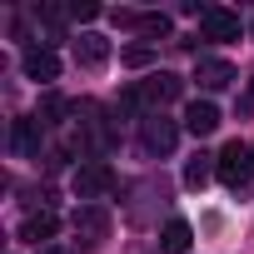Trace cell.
<instances>
[{
    "mask_svg": "<svg viewBox=\"0 0 254 254\" xmlns=\"http://www.w3.org/2000/svg\"><path fill=\"white\" fill-rule=\"evenodd\" d=\"M214 175H219L229 190H244V185H249V175H254V150H249V145H239V140H229V145L214 155Z\"/></svg>",
    "mask_w": 254,
    "mask_h": 254,
    "instance_id": "cell-1",
    "label": "cell"
},
{
    "mask_svg": "<svg viewBox=\"0 0 254 254\" xmlns=\"http://www.w3.org/2000/svg\"><path fill=\"white\" fill-rule=\"evenodd\" d=\"M180 95H185V80L170 75V70H160V75H150V80L140 85V105H145L150 115H165V105H175Z\"/></svg>",
    "mask_w": 254,
    "mask_h": 254,
    "instance_id": "cell-2",
    "label": "cell"
},
{
    "mask_svg": "<svg viewBox=\"0 0 254 254\" xmlns=\"http://www.w3.org/2000/svg\"><path fill=\"white\" fill-rule=\"evenodd\" d=\"M70 224H75V234H80V244H85V249H95V244H105V239H110V214H105L100 204H80Z\"/></svg>",
    "mask_w": 254,
    "mask_h": 254,
    "instance_id": "cell-3",
    "label": "cell"
},
{
    "mask_svg": "<svg viewBox=\"0 0 254 254\" xmlns=\"http://www.w3.org/2000/svg\"><path fill=\"white\" fill-rule=\"evenodd\" d=\"M110 185H115V170H110L105 160H85V165L75 170V194H80V199H100Z\"/></svg>",
    "mask_w": 254,
    "mask_h": 254,
    "instance_id": "cell-4",
    "label": "cell"
},
{
    "mask_svg": "<svg viewBox=\"0 0 254 254\" xmlns=\"http://www.w3.org/2000/svg\"><path fill=\"white\" fill-rule=\"evenodd\" d=\"M140 140H145L150 155H170L175 140H180V130H175V120H165V115H145L140 120Z\"/></svg>",
    "mask_w": 254,
    "mask_h": 254,
    "instance_id": "cell-5",
    "label": "cell"
},
{
    "mask_svg": "<svg viewBox=\"0 0 254 254\" xmlns=\"http://www.w3.org/2000/svg\"><path fill=\"white\" fill-rule=\"evenodd\" d=\"M199 35L204 40H239V15L224 5H204L199 10Z\"/></svg>",
    "mask_w": 254,
    "mask_h": 254,
    "instance_id": "cell-6",
    "label": "cell"
},
{
    "mask_svg": "<svg viewBox=\"0 0 254 254\" xmlns=\"http://www.w3.org/2000/svg\"><path fill=\"white\" fill-rule=\"evenodd\" d=\"M185 130H190L194 140L214 135V130H219V110H214L209 100H190V105H185Z\"/></svg>",
    "mask_w": 254,
    "mask_h": 254,
    "instance_id": "cell-7",
    "label": "cell"
},
{
    "mask_svg": "<svg viewBox=\"0 0 254 254\" xmlns=\"http://www.w3.org/2000/svg\"><path fill=\"white\" fill-rule=\"evenodd\" d=\"M194 80H199V90H229V85H234V65L204 55V60L194 65Z\"/></svg>",
    "mask_w": 254,
    "mask_h": 254,
    "instance_id": "cell-8",
    "label": "cell"
},
{
    "mask_svg": "<svg viewBox=\"0 0 254 254\" xmlns=\"http://www.w3.org/2000/svg\"><path fill=\"white\" fill-rule=\"evenodd\" d=\"M20 65H25V75H30V80H40V85L60 75V55H55V50H45V45L25 50V60H20Z\"/></svg>",
    "mask_w": 254,
    "mask_h": 254,
    "instance_id": "cell-9",
    "label": "cell"
},
{
    "mask_svg": "<svg viewBox=\"0 0 254 254\" xmlns=\"http://www.w3.org/2000/svg\"><path fill=\"white\" fill-rule=\"evenodd\" d=\"M40 140H45V120H40V115L15 120V150H20V155H40Z\"/></svg>",
    "mask_w": 254,
    "mask_h": 254,
    "instance_id": "cell-10",
    "label": "cell"
},
{
    "mask_svg": "<svg viewBox=\"0 0 254 254\" xmlns=\"http://www.w3.org/2000/svg\"><path fill=\"white\" fill-rule=\"evenodd\" d=\"M105 60H110V40H100V35H80V40H75V65L100 70Z\"/></svg>",
    "mask_w": 254,
    "mask_h": 254,
    "instance_id": "cell-11",
    "label": "cell"
},
{
    "mask_svg": "<svg viewBox=\"0 0 254 254\" xmlns=\"http://www.w3.org/2000/svg\"><path fill=\"white\" fill-rule=\"evenodd\" d=\"M55 229H60V219H55L50 209H35V214H30V219L20 224V239H30V244H40V239H50Z\"/></svg>",
    "mask_w": 254,
    "mask_h": 254,
    "instance_id": "cell-12",
    "label": "cell"
},
{
    "mask_svg": "<svg viewBox=\"0 0 254 254\" xmlns=\"http://www.w3.org/2000/svg\"><path fill=\"white\" fill-rule=\"evenodd\" d=\"M190 239H194V229H190L185 219H170V224H165V234H160L165 254H185V249H190Z\"/></svg>",
    "mask_w": 254,
    "mask_h": 254,
    "instance_id": "cell-13",
    "label": "cell"
},
{
    "mask_svg": "<svg viewBox=\"0 0 254 254\" xmlns=\"http://www.w3.org/2000/svg\"><path fill=\"white\" fill-rule=\"evenodd\" d=\"M209 175H214V155H194V160L185 165V185H190V190H204Z\"/></svg>",
    "mask_w": 254,
    "mask_h": 254,
    "instance_id": "cell-14",
    "label": "cell"
},
{
    "mask_svg": "<svg viewBox=\"0 0 254 254\" xmlns=\"http://www.w3.org/2000/svg\"><path fill=\"white\" fill-rule=\"evenodd\" d=\"M60 115H65V100H60V95H45V100H40V120H45V125H55Z\"/></svg>",
    "mask_w": 254,
    "mask_h": 254,
    "instance_id": "cell-15",
    "label": "cell"
},
{
    "mask_svg": "<svg viewBox=\"0 0 254 254\" xmlns=\"http://www.w3.org/2000/svg\"><path fill=\"white\" fill-rule=\"evenodd\" d=\"M140 30L145 35H170V15H140Z\"/></svg>",
    "mask_w": 254,
    "mask_h": 254,
    "instance_id": "cell-16",
    "label": "cell"
},
{
    "mask_svg": "<svg viewBox=\"0 0 254 254\" xmlns=\"http://www.w3.org/2000/svg\"><path fill=\"white\" fill-rule=\"evenodd\" d=\"M95 15H100L95 0H75V5H70V20H95Z\"/></svg>",
    "mask_w": 254,
    "mask_h": 254,
    "instance_id": "cell-17",
    "label": "cell"
},
{
    "mask_svg": "<svg viewBox=\"0 0 254 254\" xmlns=\"http://www.w3.org/2000/svg\"><path fill=\"white\" fill-rule=\"evenodd\" d=\"M125 65H150V50L145 45H130V50H125Z\"/></svg>",
    "mask_w": 254,
    "mask_h": 254,
    "instance_id": "cell-18",
    "label": "cell"
},
{
    "mask_svg": "<svg viewBox=\"0 0 254 254\" xmlns=\"http://www.w3.org/2000/svg\"><path fill=\"white\" fill-rule=\"evenodd\" d=\"M45 254H70V249H45Z\"/></svg>",
    "mask_w": 254,
    "mask_h": 254,
    "instance_id": "cell-19",
    "label": "cell"
}]
</instances>
